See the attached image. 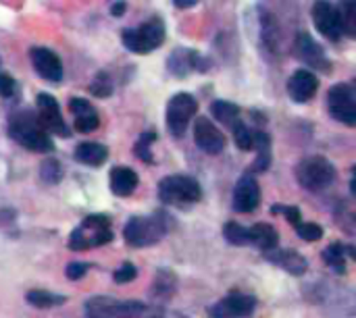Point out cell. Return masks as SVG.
<instances>
[{
  "instance_id": "17",
  "label": "cell",
  "mask_w": 356,
  "mask_h": 318,
  "mask_svg": "<svg viewBox=\"0 0 356 318\" xmlns=\"http://www.w3.org/2000/svg\"><path fill=\"white\" fill-rule=\"evenodd\" d=\"M261 204V190L259 183L246 175L238 181L236 192H234V208L238 212H252Z\"/></svg>"
},
{
  "instance_id": "20",
  "label": "cell",
  "mask_w": 356,
  "mask_h": 318,
  "mask_svg": "<svg viewBox=\"0 0 356 318\" xmlns=\"http://www.w3.org/2000/svg\"><path fill=\"white\" fill-rule=\"evenodd\" d=\"M108 158V150L102 144H94V142H83L75 148V160L90 165V167H100L104 160Z\"/></svg>"
},
{
  "instance_id": "3",
  "label": "cell",
  "mask_w": 356,
  "mask_h": 318,
  "mask_svg": "<svg viewBox=\"0 0 356 318\" xmlns=\"http://www.w3.org/2000/svg\"><path fill=\"white\" fill-rule=\"evenodd\" d=\"M169 223L167 217L156 212L152 217H134L123 229L125 242L134 248H146L161 242L167 235Z\"/></svg>"
},
{
  "instance_id": "12",
  "label": "cell",
  "mask_w": 356,
  "mask_h": 318,
  "mask_svg": "<svg viewBox=\"0 0 356 318\" xmlns=\"http://www.w3.org/2000/svg\"><path fill=\"white\" fill-rule=\"evenodd\" d=\"M257 308V300L246 294H232L217 302L211 310V318H246L250 317Z\"/></svg>"
},
{
  "instance_id": "33",
  "label": "cell",
  "mask_w": 356,
  "mask_h": 318,
  "mask_svg": "<svg viewBox=\"0 0 356 318\" xmlns=\"http://www.w3.org/2000/svg\"><path fill=\"white\" fill-rule=\"evenodd\" d=\"M111 90H113V85H111V81H108V77H106L104 73H100V75L96 77V81L90 85V92H92L94 96H98V98L111 96Z\"/></svg>"
},
{
  "instance_id": "23",
  "label": "cell",
  "mask_w": 356,
  "mask_h": 318,
  "mask_svg": "<svg viewBox=\"0 0 356 318\" xmlns=\"http://www.w3.org/2000/svg\"><path fill=\"white\" fill-rule=\"evenodd\" d=\"M211 115H213L219 123L234 127V125L238 123L240 108H238L234 102H227V100H215V102L211 104Z\"/></svg>"
},
{
  "instance_id": "11",
  "label": "cell",
  "mask_w": 356,
  "mask_h": 318,
  "mask_svg": "<svg viewBox=\"0 0 356 318\" xmlns=\"http://www.w3.org/2000/svg\"><path fill=\"white\" fill-rule=\"evenodd\" d=\"M313 21H315V27L321 35H325L327 40H340V35L344 33L342 31V21H340V10L327 2V0H319L315 2L313 6Z\"/></svg>"
},
{
  "instance_id": "36",
  "label": "cell",
  "mask_w": 356,
  "mask_h": 318,
  "mask_svg": "<svg viewBox=\"0 0 356 318\" xmlns=\"http://www.w3.org/2000/svg\"><path fill=\"white\" fill-rule=\"evenodd\" d=\"M136 275H138V273H136V267H134V265H129V262H125L119 271H115V275H113V277H115V281H117V283H129V281H134V279H136Z\"/></svg>"
},
{
  "instance_id": "40",
  "label": "cell",
  "mask_w": 356,
  "mask_h": 318,
  "mask_svg": "<svg viewBox=\"0 0 356 318\" xmlns=\"http://www.w3.org/2000/svg\"><path fill=\"white\" fill-rule=\"evenodd\" d=\"M111 12H113L115 17L123 15V12H125V2H115V4H113V8H111Z\"/></svg>"
},
{
  "instance_id": "32",
  "label": "cell",
  "mask_w": 356,
  "mask_h": 318,
  "mask_svg": "<svg viewBox=\"0 0 356 318\" xmlns=\"http://www.w3.org/2000/svg\"><path fill=\"white\" fill-rule=\"evenodd\" d=\"M98 125H100L98 112L83 115V117H75V129H77L79 133H92L94 129H98Z\"/></svg>"
},
{
  "instance_id": "5",
  "label": "cell",
  "mask_w": 356,
  "mask_h": 318,
  "mask_svg": "<svg viewBox=\"0 0 356 318\" xmlns=\"http://www.w3.org/2000/svg\"><path fill=\"white\" fill-rule=\"evenodd\" d=\"M123 46L136 54H148L165 42V23L159 17L144 21L140 27L123 29Z\"/></svg>"
},
{
  "instance_id": "4",
  "label": "cell",
  "mask_w": 356,
  "mask_h": 318,
  "mask_svg": "<svg viewBox=\"0 0 356 318\" xmlns=\"http://www.w3.org/2000/svg\"><path fill=\"white\" fill-rule=\"evenodd\" d=\"M113 240L111 231V221L104 215H90L86 221L71 233L69 237V248L75 252L90 250L96 246H104Z\"/></svg>"
},
{
  "instance_id": "27",
  "label": "cell",
  "mask_w": 356,
  "mask_h": 318,
  "mask_svg": "<svg viewBox=\"0 0 356 318\" xmlns=\"http://www.w3.org/2000/svg\"><path fill=\"white\" fill-rule=\"evenodd\" d=\"M25 300H27L31 306H35V308H50V306H56V304H63V302H65V298H60V296H52V294H48V292H40V290L29 292V294L25 296Z\"/></svg>"
},
{
  "instance_id": "42",
  "label": "cell",
  "mask_w": 356,
  "mask_h": 318,
  "mask_svg": "<svg viewBox=\"0 0 356 318\" xmlns=\"http://www.w3.org/2000/svg\"><path fill=\"white\" fill-rule=\"evenodd\" d=\"M346 252L350 254V258L356 262V246H348V248H346Z\"/></svg>"
},
{
  "instance_id": "7",
  "label": "cell",
  "mask_w": 356,
  "mask_h": 318,
  "mask_svg": "<svg viewBox=\"0 0 356 318\" xmlns=\"http://www.w3.org/2000/svg\"><path fill=\"white\" fill-rule=\"evenodd\" d=\"M296 179L305 190L321 192L330 187L332 181L336 179V169L323 156H307L296 167Z\"/></svg>"
},
{
  "instance_id": "2",
  "label": "cell",
  "mask_w": 356,
  "mask_h": 318,
  "mask_svg": "<svg viewBox=\"0 0 356 318\" xmlns=\"http://www.w3.org/2000/svg\"><path fill=\"white\" fill-rule=\"evenodd\" d=\"M86 318H167V315L142 302H121L113 298H92L86 304Z\"/></svg>"
},
{
  "instance_id": "9",
  "label": "cell",
  "mask_w": 356,
  "mask_h": 318,
  "mask_svg": "<svg viewBox=\"0 0 356 318\" xmlns=\"http://www.w3.org/2000/svg\"><path fill=\"white\" fill-rule=\"evenodd\" d=\"M330 112L336 121L348 125V127H356V96L355 92L340 83V85H334L330 90Z\"/></svg>"
},
{
  "instance_id": "34",
  "label": "cell",
  "mask_w": 356,
  "mask_h": 318,
  "mask_svg": "<svg viewBox=\"0 0 356 318\" xmlns=\"http://www.w3.org/2000/svg\"><path fill=\"white\" fill-rule=\"evenodd\" d=\"M69 108H71V112H73L75 117H83V115L96 112L94 106H92L88 100H83V98H71V100H69Z\"/></svg>"
},
{
  "instance_id": "25",
  "label": "cell",
  "mask_w": 356,
  "mask_h": 318,
  "mask_svg": "<svg viewBox=\"0 0 356 318\" xmlns=\"http://www.w3.org/2000/svg\"><path fill=\"white\" fill-rule=\"evenodd\" d=\"M40 177H42V181L48 183V185L58 183V181L63 179V167H60V162H58L56 158H50V156H48V158L42 162V167H40Z\"/></svg>"
},
{
  "instance_id": "35",
  "label": "cell",
  "mask_w": 356,
  "mask_h": 318,
  "mask_svg": "<svg viewBox=\"0 0 356 318\" xmlns=\"http://www.w3.org/2000/svg\"><path fill=\"white\" fill-rule=\"evenodd\" d=\"M271 212H275V215H284L294 227L298 225V223H302L300 221V210L296 208V206H282V204H277V206H273L271 208Z\"/></svg>"
},
{
  "instance_id": "43",
  "label": "cell",
  "mask_w": 356,
  "mask_h": 318,
  "mask_svg": "<svg viewBox=\"0 0 356 318\" xmlns=\"http://www.w3.org/2000/svg\"><path fill=\"white\" fill-rule=\"evenodd\" d=\"M350 187H353V192H355V194H356V177H355V181L350 183Z\"/></svg>"
},
{
  "instance_id": "41",
  "label": "cell",
  "mask_w": 356,
  "mask_h": 318,
  "mask_svg": "<svg viewBox=\"0 0 356 318\" xmlns=\"http://www.w3.org/2000/svg\"><path fill=\"white\" fill-rule=\"evenodd\" d=\"M198 0H175V4L179 6V8H188V6H194Z\"/></svg>"
},
{
  "instance_id": "8",
  "label": "cell",
  "mask_w": 356,
  "mask_h": 318,
  "mask_svg": "<svg viewBox=\"0 0 356 318\" xmlns=\"http://www.w3.org/2000/svg\"><path fill=\"white\" fill-rule=\"evenodd\" d=\"M198 104L194 100V96L190 94H175L169 104H167V127L171 131V135L181 137L192 121V117L196 115Z\"/></svg>"
},
{
  "instance_id": "19",
  "label": "cell",
  "mask_w": 356,
  "mask_h": 318,
  "mask_svg": "<svg viewBox=\"0 0 356 318\" xmlns=\"http://www.w3.org/2000/svg\"><path fill=\"white\" fill-rule=\"evenodd\" d=\"M138 187V175L129 167H115L111 171V192L115 196H131L134 190Z\"/></svg>"
},
{
  "instance_id": "37",
  "label": "cell",
  "mask_w": 356,
  "mask_h": 318,
  "mask_svg": "<svg viewBox=\"0 0 356 318\" xmlns=\"http://www.w3.org/2000/svg\"><path fill=\"white\" fill-rule=\"evenodd\" d=\"M165 279H167V271H161L159 279L154 281V294L165 296V294H171V292H173V287H175V279H171L169 283H165Z\"/></svg>"
},
{
  "instance_id": "22",
  "label": "cell",
  "mask_w": 356,
  "mask_h": 318,
  "mask_svg": "<svg viewBox=\"0 0 356 318\" xmlns=\"http://www.w3.org/2000/svg\"><path fill=\"white\" fill-rule=\"evenodd\" d=\"M248 233H250V244H254L257 248H261L265 252L275 250V246H277V231L271 225L257 223L254 227L248 229Z\"/></svg>"
},
{
  "instance_id": "15",
  "label": "cell",
  "mask_w": 356,
  "mask_h": 318,
  "mask_svg": "<svg viewBox=\"0 0 356 318\" xmlns=\"http://www.w3.org/2000/svg\"><path fill=\"white\" fill-rule=\"evenodd\" d=\"M296 52H298L300 60H305L309 67H313L317 71H330L332 69L323 48L309 33H298L296 35Z\"/></svg>"
},
{
  "instance_id": "21",
  "label": "cell",
  "mask_w": 356,
  "mask_h": 318,
  "mask_svg": "<svg viewBox=\"0 0 356 318\" xmlns=\"http://www.w3.org/2000/svg\"><path fill=\"white\" fill-rule=\"evenodd\" d=\"M269 260L275 262L277 267L286 269L292 275H302L307 271V260L302 254L294 252V250H282V252H271Z\"/></svg>"
},
{
  "instance_id": "30",
  "label": "cell",
  "mask_w": 356,
  "mask_h": 318,
  "mask_svg": "<svg viewBox=\"0 0 356 318\" xmlns=\"http://www.w3.org/2000/svg\"><path fill=\"white\" fill-rule=\"evenodd\" d=\"M234 137H236V146L240 150H252L254 148V135L250 133V129L244 123L234 125Z\"/></svg>"
},
{
  "instance_id": "1",
  "label": "cell",
  "mask_w": 356,
  "mask_h": 318,
  "mask_svg": "<svg viewBox=\"0 0 356 318\" xmlns=\"http://www.w3.org/2000/svg\"><path fill=\"white\" fill-rule=\"evenodd\" d=\"M8 135L19 146H23L25 150H31V152L48 154L54 150L50 131L42 125V121L38 119V112L21 110V112L13 115L10 123H8Z\"/></svg>"
},
{
  "instance_id": "14",
  "label": "cell",
  "mask_w": 356,
  "mask_h": 318,
  "mask_svg": "<svg viewBox=\"0 0 356 318\" xmlns=\"http://www.w3.org/2000/svg\"><path fill=\"white\" fill-rule=\"evenodd\" d=\"M194 140L196 146L207 152V154H219L225 148V137L223 133L209 121V119H198L194 125Z\"/></svg>"
},
{
  "instance_id": "24",
  "label": "cell",
  "mask_w": 356,
  "mask_h": 318,
  "mask_svg": "<svg viewBox=\"0 0 356 318\" xmlns=\"http://www.w3.org/2000/svg\"><path fill=\"white\" fill-rule=\"evenodd\" d=\"M338 10L342 21V31L356 40V0H342Z\"/></svg>"
},
{
  "instance_id": "38",
  "label": "cell",
  "mask_w": 356,
  "mask_h": 318,
  "mask_svg": "<svg viewBox=\"0 0 356 318\" xmlns=\"http://www.w3.org/2000/svg\"><path fill=\"white\" fill-rule=\"evenodd\" d=\"M15 94V79L8 73H0V96L8 98Z\"/></svg>"
},
{
  "instance_id": "28",
  "label": "cell",
  "mask_w": 356,
  "mask_h": 318,
  "mask_svg": "<svg viewBox=\"0 0 356 318\" xmlns=\"http://www.w3.org/2000/svg\"><path fill=\"white\" fill-rule=\"evenodd\" d=\"M223 233H225V240L229 244H234V246H246V244H250V233L240 223H227L225 229H223Z\"/></svg>"
},
{
  "instance_id": "31",
  "label": "cell",
  "mask_w": 356,
  "mask_h": 318,
  "mask_svg": "<svg viewBox=\"0 0 356 318\" xmlns=\"http://www.w3.org/2000/svg\"><path fill=\"white\" fill-rule=\"evenodd\" d=\"M296 233L305 242H317V240L323 237V229L319 225H315V223H298L296 225Z\"/></svg>"
},
{
  "instance_id": "10",
  "label": "cell",
  "mask_w": 356,
  "mask_h": 318,
  "mask_svg": "<svg viewBox=\"0 0 356 318\" xmlns=\"http://www.w3.org/2000/svg\"><path fill=\"white\" fill-rule=\"evenodd\" d=\"M35 104H38V119L42 121V125L54 133V135H60V137H69L71 135V129L67 127L63 115H60V106L56 102L54 96L50 94H40L35 98Z\"/></svg>"
},
{
  "instance_id": "29",
  "label": "cell",
  "mask_w": 356,
  "mask_h": 318,
  "mask_svg": "<svg viewBox=\"0 0 356 318\" xmlns=\"http://www.w3.org/2000/svg\"><path fill=\"white\" fill-rule=\"evenodd\" d=\"M156 142V133L154 131H148V133H142L138 144H136V154L138 158H142L144 162H152V152H150V146Z\"/></svg>"
},
{
  "instance_id": "39",
  "label": "cell",
  "mask_w": 356,
  "mask_h": 318,
  "mask_svg": "<svg viewBox=\"0 0 356 318\" xmlns=\"http://www.w3.org/2000/svg\"><path fill=\"white\" fill-rule=\"evenodd\" d=\"M86 271H88V265H83V262H71L67 267V277L71 281H77V279H81L86 275Z\"/></svg>"
},
{
  "instance_id": "44",
  "label": "cell",
  "mask_w": 356,
  "mask_h": 318,
  "mask_svg": "<svg viewBox=\"0 0 356 318\" xmlns=\"http://www.w3.org/2000/svg\"><path fill=\"white\" fill-rule=\"evenodd\" d=\"M353 171H355V177H356V167H355V169H353Z\"/></svg>"
},
{
  "instance_id": "13",
  "label": "cell",
  "mask_w": 356,
  "mask_h": 318,
  "mask_svg": "<svg viewBox=\"0 0 356 318\" xmlns=\"http://www.w3.org/2000/svg\"><path fill=\"white\" fill-rule=\"evenodd\" d=\"M29 58H31L33 69L40 77H44L48 81H60L63 79V62L52 50L35 46L29 50Z\"/></svg>"
},
{
  "instance_id": "26",
  "label": "cell",
  "mask_w": 356,
  "mask_h": 318,
  "mask_svg": "<svg viewBox=\"0 0 356 318\" xmlns=\"http://www.w3.org/2000/svg\"><path fill=\"white\" fill-rule=\"evenodd\" d=\"M344 252H346V248L344 246H340V244H334V246H330L325 252H323V260L336 271V273H346V262H344Z\"/></svg>"
},
{
  "instance_id": "18",
  "label": "cell",
  "mask_w": 356,
  "mask_h": 318,
  "mask_svg": "<svg viewBox=\"0 0 356 318\" xmlns=\"http://www.w3.org/2000/svg\"><path fill=\"white\" fill-rule=\"evenodd\" d=\"M169 69H171L173 75L186 77V75H188L190 71H194V69L202 71V69H204V60H202V56H200L198 52L179 48V50H175V52L171 54V58H169Z\"/></svg>"
},
{
  "instance_id": "16",
  "label": "cell",
  "mask_w": 356,
  "mask_h": 318,
  "mask_svg": "<svg viewBox=\"0 0 356 318\" xmlns=\"http://www.w3.org/2000/svg\"><path fill=\"white\" fill-rule=\"evenodd\" d=\"M319 90V79L307 71V69H298L292 73V77L288 79V94L294 102H309Z\"/></svg>"
},
{
  "instance_id": "6",
  "label": "cell",
  "mask_w": 356,
  "mask_h": 318,
  "mask_svg": "<svg viewBox=\"0 0 356 318\" xmlns=\"http://www.w3.org/2000/svg\"><path fill=\"white\" fill-rule=\"evenodd\" d=\"M202 196L200 183L188 175H171L159 183V198L171 206H188L198 202Z\"/></svg>"
}]
</instances>
